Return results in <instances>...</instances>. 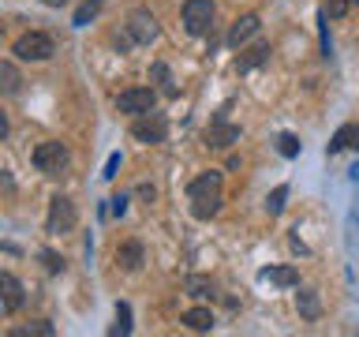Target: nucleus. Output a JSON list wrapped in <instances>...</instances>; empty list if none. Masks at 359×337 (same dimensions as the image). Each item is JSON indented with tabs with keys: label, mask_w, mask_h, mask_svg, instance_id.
Instances as JSON below:
<instances>
[{
	"label": "nucleus",
	"mask_w": 359,
	"mask_h": 337,
	"mask_svg": "<svg viewBox=\"0 0 359 337\" xmlns=\"http://www.w3.org/2000/svg\"><path fill=\"white\" fill-rule=\"evenodd\" d=\"M67 161H72V154H67L64 143H38L34 146V168L45 176H60Z\"/></svg>",
	"instance_id": "1"
},
{
	"label": "nucleus",
	"mask_w": 359,
	"mask_h": 337,
	"mask_svg": "<svg viewBox=\"0 0 359 337\" xmlns=\"http://www.w3.org/2000/svg\"><path fill=\"white\" fill-rule=\"evenodd\" d=\"M75 202L67 199V195H56L49 202V218H45V232H53V236H64V232H72L75 229Z\"/></svg>",
	"instance_id": "2"
},
{
	"label": "nucleus",
	"mask_w": 359,
	"mask_h": 337,
	"mask_svg": "<svg viewBox=\"0 0 359 337\" xmlns=\"http://www.w3.org/2000/svg\"><path fill=\"white\" fill-rule=\"evenodd\" d=\"M131 135L146 146H157V143H165V135H168V120L161 112H142V117H135Z\"/></svg>",
	"instance_id": "3"
},
{
	"label": "nucleus",
	"mask_w": 359,
	"mask_h": 337,
	"mask_svg": "<svg viewBox=\"0 0 359 337\" xmlns=\"http://www.w3.org/2000/svg\"><path fill=\"white\" fill-rule=\"evenodd\" d=\"M53 53H56V45H53L49 34H41V30H30V34H22V38L15 41L19 60H49Z\"/></svg>",
	"instance_id": "4"
},
{
	"label": "nucleus",
	"mask_w": 359,
	"mask_h": 337,
	"mask_svg": "<svg viewBox=\"0 0 359 337\" xmlns=\"http://www.w3.org/2000/svg\"><path fill=\"white\" fill-rule=\"evenodd\" d=\"M210 27H213V0H187L184 4V30L198 38Z\"/></svg>",
	"instance_id": "5"
},
{
	"label": "nucleus",
	"mask_w": 359,
	"mask_h": 337,
	"mask_svg": "<svg viewBox=\"0 0 359 337\" xmlns=\"http://www.w3.org/2000/svg\"><path fill=\"white\" fill-rule=\"evenodd\" d=\"M154 101H157V94L150 86H131L116 98V109L128 112V117H142V112H154Z\"/></svg>",
	"instance_id": "6"
},
{
	"label": "nucleus",
	"mask_w": 359,
	"mask_h": 337,
	"mask_svg": "<svg viewBox=\"0 0 359 337\" xmlns=\"http://www.w3.org/2000/svg\"><path fill=\"white\" fill-rule=\"evenodd\" d=\"M22 300H27L22 281L15 274H4V270H0V315H15L22 308Z\"/></svg>",
	"instance_id": "7"
},
{
	"label": "nucleus",
	"mask_w": 359,
	"mask_h": 337,
	"mask_svg": "<svg viewBox=\"0 0 359 337\" xmlns=\"http://www.w3.org/2000/svg\"><path fill=\"white\" fill-rule=\"evenodd\" d=\"M128 30H131V41H135V45H150L157 34H161V30H157V19H154L146 8H135V11H131Z\"/></svg>",
	"instance_id": "8"
},
{
	"label": "nucleus",
	"mask_w": 359,
	"mask_h": 337,
	"mask_svg": "<svg viewBox=\"0 0 359 337\" xmlns=\"http://www.w3.org/2000/svg\"><path fill=\"white\" fill-rule=\"evenodd\" d=\"M232 143H240V128H236V124H224V117H217L206 128V146L210 150H229Z\"/></svg>",
	"instance_id": "9"
},
{
	"label": "nucleus",
	"mask_w": 359,
	"mask_h": 337,
	"mask_svg": "<svg viewBox=\"0 0 359 337\" xmlns=\"http://www.w3.org/2000/svg\"><path fill=\"white\" fill-rule=\"evenodd\" d=\"M258 27H262V22H258V15H251V11H247V15H240V19L232 22V30H229V45H232V49H240L247 38H255V34H258Z\"/></svg>",
	"instance_id": "10"
},
{
	"label": "nucleus",
	"mask_w": 359,
	"mask_h": 337,
	"mask_svg": "<svg viewBox=\"0 0 359 337\" xmlns=\"http://www.w3.org/2000/svg\"><path fill=\"white\" fill-rule=\"evenodd\" d=\"M187 195L191 199H206V195H221V173L217 168H210V173H202L191 180V187H187Z\"/></svg>",
	"instance_id": "11"
},
{
	"label": "nucleus",
	"mask_w": 359,
	"mask_h": 337,
	"mask_svg": "<svg viewBox=\"0 0 359 337\" xmlns=\"http://www.w3.org/2000/svg\"><path fill=\"white\" fill-rule=\"evenodd\" d=\"M116 263L128 270V274H135V270L142 266V244L139 240H128V244H120L116 247Z\"/></svg>",
	"instance_id": "12"
},
{
	"label": "nucleus",
	"mask_w": 359,
	"mask_h": 337,
	"mask_svg": "<svg viewBox=\"0 0 359 337\" xmlns=\"http://www.w3.org/2000/svg\"><path fill=\"white\" fill-rule=\"evenodd\" d=\"M19 90H22V75H19V67L11 64V60H0V94L15 98Z\"/></svg>",
	"instance_id": "13"
},
{
	"label": "nucleus",
	"mask_w": 359,
	"mask_h": 337,
	"mask_svg": "<svg viewBox=\"0 0 359 337\" xmlns=\"http://www.w3.org/2000/svg\"><path fill=\"white\" fill-rule=\"evenodd\" d=\"M348 146H359V124H344V128H337V135L330 139V146H325V150H330V154H341V150H348Z\"/></svg>",
	"instance_id": "14"
},
{
	"label": "nucleus",
	"mask_w": 359,
	"mask_h": 337,
	"mask_svg": "<svg viewBox=\"0 0 359 337\" xmlns=\"http://www.w3.org/2000/svg\"><path fill=\"white\" fill-rule=\"evenodd\" d=\"M296 308H299V315H303V319H318V315H322V300H318V292H314V289H299L296 292Z\"/></svg>",
	"instance_id": "15"
},
{
	"label": "nucleus",
	"mask_w": 359,
	"mask_h": 337,
	"mask_svg": "<svg viewBox=\"0 0 359 337\" xmlns=\"http://www.w3.org/2000/svg\"><path fill=\"white\" fill-rule=\"evenodd\" d=\"M262 281H273V285H280V289H296L299 285V274L292 266H266L262 270Z\"/></svg>",
	"instance_id": "16"
},
{
	"label": "nucleus",
	"mask_w": 359,
	"mask_h": 337,
	"mask_svg": "<svg viewBox=\"0 0 359 337\" xmlns=\"http://www.w3.org/2000/svg\"><path fill=\"white\" fill-rule=\"evenodd\" d=\"M184 326L195 333H206V330H213V311L210 308H191V311H184Z\"/></svg>",
	"instance_id": "17"
},
{
	"label": "nucleus",
	"mask_w": 359,
	"mask_h": 337,
	"mask_svg": "<svg viewBox=\"0 0 359 337\" xmlns=\"http://www.w3.org/2000/svg\"><path fill=\"white\" fill-rule=\"evenodd\" d=\"M266 60H269V45H266V41H258L255 49H247V56H240V64H236V67H240V72H251V67L266 64Z\"/></svg>",
	"instance_id": "18"
},
{
	"label": "nucleus",
	"mask_w": 359,
	"mask_h": 337,
	"mask_svg": "<svg viewBox=\"0 0 359 337\" xmlns=\"http://www.w3.org/2000/svg\"><path fill=\"white\" fill-rule=\"evenodd\" d=\"M221 210V195H206V199H191V213H195L198 221L213 218V213Z\"/></svg>",
	"instance_id": "19"
},
{
	"label": "nucleus",
	"mask_w": 359,
	"mask_h": 337,
	"mask_svg": "<svg viewBox=\"0 0 359 337\" xmlns=\"http://www.w3.org/2000/svg\"><path fill=\"white\" fill-rule=\"evenodd\" d=\"M184 289L191 292V296H198V300H202V296H213V281H210V277H198V274H191V277L184 281Z\"/></svg>",
	"instance_id": "20"
},
{
	"label": "nucleus",
	"mask_w": 359,
	"mask_h": 337,
	"mask_svg": "<svg viewBox=\"0 0 359 337\" xmlns=\"http://www.w3.org/2000/svg\"><path fill=\"white\" fill-rule=\"evenodd\" d=\"M112 337H128L131 333V308L128 303H116V326L109 330Z\"/></svg>",
	"instance_id": "21"
},
{
	"label": "nucleus",
	"mask_w": 359,
	"mask_h": 337,
	"mask_svg": "<svg viewBox=\"0 0 359 337\" xmlns=\"http://www.w3.org/2000/svg\"><path fill=\"white\" fill-rule=\"evenodd\" d=\"M101 4H105V0H83V4H79V11H75V27H86V22L101 11Z\"/></svg>",
	"instance_id": "22"
},
{
	"label": "nucleus",
	"mask_w": 359,
	"mask_h": 337,
	"mask_svg": "<svg viewBox=\"0 0 359 337\" xmlns=\"http://www.w3.org/2000/svg\"><path fill=\"white\" fill-rule=\"evenodd\" d=\"M285 199H288V187H285V184L273 187V191L266 195V213H273V218H277V213L285 210Z\"/></svg>",
	"instance_id": "23"
},
{
	"label": "nucleus",
	"mask_w": 359,
	"mask_h": 337,
	"mask_svg": "<svg viewBox=\"0 0 359 337\" xmlns=\"http://www.w3.org/2000/svg\"><path fill=\"white\" fill-rule=\"evenodd\" d=\"M150 75H154V83H161L165 94H176V86H172V75H168V64H154L150 67Z\"/></svg>",
	"instance_id": "24"
},
{
	"label": "nucleus",
	"mask_w": 359,
	"mask_h": 337,
	"mask_svg": "<svg viewBox=\"0 0 359 337\" xmlns=\"http://www.w3.org/2000/svg\"><path fill=\"white\" fill-rule=\"evenodd\" d=\"M15 337H30V333H38V337H53V326L49 322H30V326H19V330H11Z\"/></svg>",
	"instance_id": "25"
},
{
	"label": "nucleus",
	"mask_w": 359,
	"mask_h": 337,
	"mask_svg": "<svg viewBox=\"0 0 359 337\" xmlns=\"http://www.w3.org/2000/svg\"><path fill=\"white\" fill-rule=\"evenodd\" d=\"M277 150L285 154V157H296V154H299V139H296L292 131H285V135L277 139Z\"/></svg>",
	"instance_id": "26"
},
{
	"label": "nucleus",
	"mask_w": 359,
	"mask_h": 337,
	"mask_svg": "<svg viewBox=\"0 0 359 337\" xmlns=\"http://www.w3.org/2000/svg\"><path fill=\"white\" fill-rule=\"evenodd\" d=\"M348 8H352V0H325V15L330 19H344Z\"/></svg>",
	"instance_id": "27"
},
{
	"label": "nucleus",
	"mask_w": 359,
	"mask_h": 337,
	"mask_svg": "<svg viewBox=\"0 0 359 337\" xmlns=\"http://www.w3.org/2000/svg\"><path fill=\"white\" fill-rule=\"evenodd\" d=\"M45 266H49V274H64V258L60 255H53V251H45Z\"/></svg>",
	"instance_id": "28"
},
{
	"label": "nucleus",
	"mask_w": 359,
	"mask_h": 337,
	"mask_svg": "<svg viewBox=\"0 0 359 337\" xmlns=\"http://www.w3.org/2000/svg\"><path fill=\"white\" fill-rule=\"evenodd\" d=\"M109 202H112V213H116V218H123V213H128V195H112Z\"/></svg>",
	"instance_id": "29"
},
{
	"label": "nucleus",
	"mask_w": 359,
	"mask_h": 337,
	"mask_svg": "<svg viewBox=\"0 0 359 337\" xmlns=\"http://www.w3.org/2000/svg\"><path fill=\"white\" fill-rule=\"evenodd\" d=\"M116 168H120V154H112L109 161H105V173H101V176H105V180H112V176H116Z\"/></svg>",
	"instance_id": "30"
},
{
	"label": "nucleus",
	"mask_w": 359,
	"mask_h": 337,
	"mask_svg": "<svg viewBox=\"0 0 359 337\" xmlns=\"http://www.w3.org/2000/svg\"><path fill=\"white\" fill-rule=\"evenodd\" d=\"M4 135H8V117L0 112V139H4Z\"/></svg>",
	"instance_id": "31"
},
{
	"label": "nucleus",
	"mask_w": 359,
	"mask_h": 337,
	"mask_svg": "<svg viewBox=\"0 0 359 337\" xmlns=\"http://www.w3.org/2000/svg\"><path fill=\"white\" fill-rule=\"evenodd\" d=\"M355 4H359V0H355Z\"/></svg>",
	"instance_id": "32"
}]
</instances>
